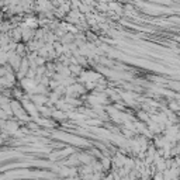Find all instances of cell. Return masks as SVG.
Instances as JSON below:
<instances>
[{
    "instance_id": "6da1fadb",
    "label": "cell",
    "mask_w": 180,
    "mask_h": 180,
    "mask_svg": "<svg viewBox=\"0 0 180 180\" xmlns=\"http://www.w3.org/2000/svg\"><path fill=\"white\" fill-rule=\"evenodd\" d=\"M169 108H170V111H180V103L179 101H169Z\"/></svg>"
},
{
    "instance_id": "7a4b0ae2",
    "label": "cell",
    "mask_w": 180,
    "mask_h": 180,
    "mask_svg": "<svg viewBox=\"0 0 180 180\" xmlns=\"http://www.w3.org/2000/svg\"><path fill=\"white\" fill-rule=\"evenodd\" d=\"M4 128H6L8 132H16L17 128H18V124H17V123H11V121H10L7 127H4Z\"/></svg>"
},
{
    "instance_id": "3957f363",
    "label": "cell",
    "mask_w": 180,
    "mask_h": 180,
    "mask_svg": "<svg viewBox=\"0 0 180 180\" xmlns=\"http://www.w3.org/2000/svg\"><path fill=\"white\" fill-rule=\"evenodd\" d=\"M69 68H70V70H72V73H75V75H78L82 72V69H80L79 65H72V66H69Z\"/></svg>"
},
{
    "instance_id": "277c9868",
    "label": "cell",
    "mask_w": 180,
    "mask_h": 180,
    "mask_svg": "<svg viewBox=\"0 0 180 180\" xmlns=\"http://www.w3.org/2000/svg\"><path fill=\"white\" fill-rule=\"evenodd\" d=\"M101 163H103V168H104V169H108V168H110V159L101 158Z\"/></svg>"
},
{
    "instance_id": "5b68a950",
    "label": "cell",
    "mask_w": 180,
    "mask_h": 180,
    "mask_svg": "<svg viewBox=\"0 0 180 180\" xmlns=\"http://www.w3.org/2000/svg\"><path fill=\"white\" fill-rule=\"evenodd\" d=\"M153 180H165L163 177V172H158L153 175Z\"/></svg>"
},
{
    "instance_id": "8992f818",
    "label": "cell",
    "mask_w": 180,
    "mask_h": 180,
    "mask_svg": "<svg viewBox=\"0 0 180 180\" xmlns=\"http://www.w3.org/2000/svg\"><path fill=\"white\" fill-rule=\"evenodd\" d=\"M138 117H139V118H142V120H145V121H146V120L149 118V115L145 114L143 111H139V113H138Z\"/></svg>"
},
{
    "instance_id": "52a82bcc",
    "label": "cell",
    "mask_w": 180,
    "mask_h": 180,
    "mask_svg": "<svg viewBox=\"0 0 180 180\" xmlns=\"http://www.w3.org/2000/svg\"><path fill=\"white\" fill-rule=\"evenodd\" d=\"M80 160H82V162H85V163H90V162H92V159H89V156H82V158H80Z\"/></svg>"
}]
</instances>
